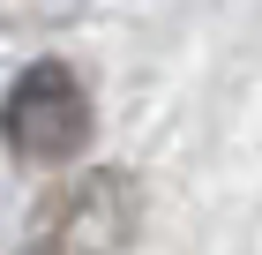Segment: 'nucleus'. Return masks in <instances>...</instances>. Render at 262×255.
Here are the masks:
<instances>
[{
  "label": "nucleus",
  "instance_id": "1",
  "mask_svg": "<svg viewBox=\"0 0 262 255\" xmlns=\"http://www.w3.org/2000/svg\"><path fill=\"white\" fill-rule=\"evenodd\" d=\"M0 135H8V150L23 165H68L90 143V90H82V75L68 60H30L8 83Z\"/></svg>",
  "mask_w": 262,
  "mask_h": 255
},
{
  "label": "nucleus",
  "instance_id": "2",
  "mask_svg": "<svg viewBox=\"0 0 262 255\" xmlns=\"http://www.w3.org/2000/svg\"><path fill=\"white\" fill-rule=\"evenodd\" d=\"M135 233V180L127 173H90L68 195L45 203L30 255H120V240Z\"/></svg>",
  "mask_w": 262,
  "mask_h": 255
}]
</instances>
